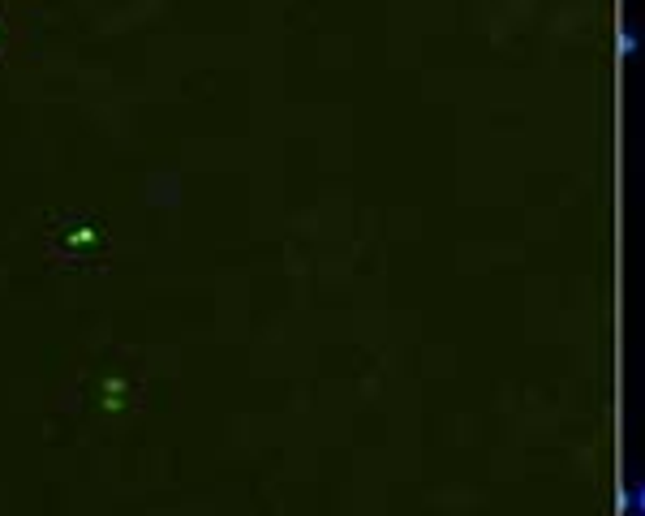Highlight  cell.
Listing matches in <instances>:
<instances>
[{"label": "cell", "instance_id": "cell-2", "mask_svg": "<svg viewBox=\"0 0 645 516\" xmlns=\"http://www.w3.org/2000/svg\"><path fill=\"white\" fill-rule=\"evenodd\" d=\"M637 48H641L637 31H633V26H620V56H624V61H628V56H633Z\"/></svg>", "mask_w": 645, "mask_h": 516}, {"label": "cell", "instance_id": "cell-1", "mask_svg": "<svg viewBox=\"0 0 645 516\" xmlns=\"http://www.w3.org/2000/svg\"><path fill=\"white\" fill-rule=\"evenodd\" d=\"M620 504H624V512H637V516H645V478L633 486V491H624V495H620Z\"/></svg>", "mask_w": 645, "mask_h": 516}]
</instances>
